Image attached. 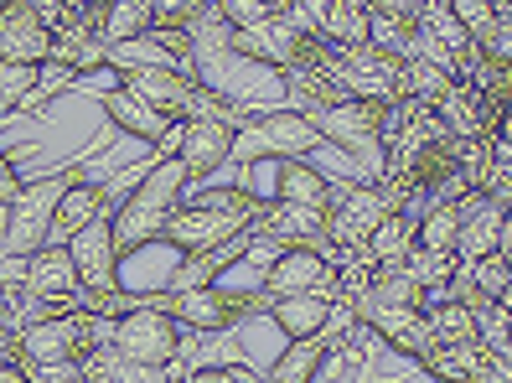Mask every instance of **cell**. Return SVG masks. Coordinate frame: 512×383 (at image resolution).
Wrapping results in <instances>:
<instances>
[{"mask_svg": "<svg viewBox=\"0 0 512 383\" xmlns=\"http://www.w3.org/2000/svg\"><path fill=\"white\" fill-rule=\"evenodd\" d=\"M419 32L435 37L445 52H466V47H471V32H466L456 16H450L445 0H430V6H425V16H419Z\"/></svg>", "mask_w": 512, "mask_h": 383, "instance_id": "38", "label": "cell"}, {"mask_svg": "<svg viewBox=\"0 0 512 383\" xmlns=\"http://www.w3.org/2000/svg\"><path fill=\"white\" fill-rule=\"evenodd\" d=\"M275 197L300 202V208H316V213H326V208H331V197H337V187H331L326 176H321L316 166H306V161H280Z\"/></svg>", "mask_w": 512, "mask_h": 383, "instance_id": "27", "label": "cell"}, {"mask_svg": "<svg viewBox=\"0 0 512 383\" xmlns=\"http://www.w3.org/2000/svg\"><path fill=\"white\" fill-rule=\"evenodd\" d=\"M445 6H450V16H456V21L466 26V32H471V37H476L481 26H487V21L497 16V6H492V0H445Z\"/></svg>", "mask_w": 512, "mask_h": 383, "instance_id": "46", "label": "cell"}, {"mask_svg": "<svg viewBox=\"0 0 512 383\" xmlns=\"http://www.w3.org/2000/svg\"><path fill=\"white\" fill-rule=\"evenodd\" d=\"M450 83H456V78H450L445 68L425 63V57H404V99H414V104H435Z\"/></svg>", "mask_w": 512, "mask_h": 383, "instance_id": "34", "label": "cell"}, {"mask_svg": "<svg viewBox=\"0 0 512 383\" xmlns=\"http://www.w3.org/2000/svg\"><path fill=\"white\" fill-rule=\"evenodd\" d=\"M6 327H11V311H6V306H0V332H6Z\"/></svg>", "mask_w": 512, "mask_h": 383, "instance_id": "52", "label": "cell"}, {"mask_svg": "<svg viewBox=\"0 0 512 383\" xmlns=\"http://www.w3.org/2000/svg\"><path fill=\"white\" fill-rule=\"evenodd\" d=\"M326 358H331V342L326 337H300V342H290L280 358H275V368L264 373V383H311Z\"/></svg>", "mask_w": 512, "mask_h": 383, "instance_id": "28", "label": "cell"}, {"mask_svg": "<svg viewBox=\"0 0 512 383\" xmlns=\"http://www.w3.org/2000/svg\"><path fill=\"white\" fill-rule=\"evenodd\" d=\"M238 151V130L233 125H218V120H187L182 130V151H176V161H182L187 171V187L202 182V176H213L223 161H233Z\"/></svg>", "mask_w": 512, "mask_h": 383, "instance_id": "16", "label": "cell"}, {"mask_svg": "<svg viewBox=\"0 0 512 383\" xmlns=\"http://www.w3.org/2000/svg\"><path fill=\"white\" fill-rule=\"evenodd\" d=\"M414 233H419V218L394 208V213H383V223L368 233V244H363V259L368 264H404L414 254Z\"/></svg>", "mask_w": 512, "mask_h": 383, "instance_id": "26", "label": "cell"}, {"mask_svg": "<svg viewBox=\"0 0 512 383\" xmlns=\"http://www.w3.org/2000/svg\"><path fill=\"white\" fill-rule=\"evenodd\" d=\"M182 192H187V171H182V161H156V166L140 176V187H135L125 202H119V213H114L119 259H125L130 249L161 244L166 218L182 208Z\"/></svg>", "mask_w": 512, "mask_h": 383, "instance_id": "1", "label": "cell"}, {"mask_svg": "<svg viewBox=\"0 0 512 383\" xmlns=\"http://www.w3.org/2000/svg\"><path fill=\"white\" fill-rule=\"evenodd\" d=\"M223 21L233 26V32H254V26H264L269 16H275V6L269 0H218Z\"/></svg>", "mask_w": 512, "mask_h": 383, "instance_id": "42", "label": "cell"}, {"mask_svg": "<svg viewBox=\"0 0 512 383\" xmlns=\"http://www.w3.org/2000/svg\"><path fill=\"white\" fill-rule=\"evenodd\" d=\"M368 42H373L378 52H394V57H414V47H419V21H404V16L373 11V16H368Z\"/></svg>", "mask_w": 512, "mask_h": 383, "instance_id": "32", "label": "cell"}, {"mask_svg": "<svg viewBox=\"0 0 512 383\" xmlns=\"http://www.w3.org/2000/svg\"><path fill=\"white\" fill-rule=\"evenodd\" d=\"M249 244H254V233H249V228H238L233 239H223V244H213V249L182 254V270L171 275V290H202V285H218V275L238 270V264L249 259Z\"/></svg>", "mask_w": 512, "mask_h": 383, "instance_id": "18", "label": "cell"}, {"mask_svg": "<svg viewBox=\"0 0 512 383\" xmlns=\"http://www.w3.org/2000/svg\"><path fill=\"white\" fill-rule=\"evenodd\" d=\"M502 254H507V264H512V208H507V223H502Z\"/></svg>", "mask_w": 512, "mask_h": 383, "instance_id": "50", "label": "cell"}, {"mask_svg": "<svg viewBox=\"0 0 512 383\" xmlns=\"http://www.w3.org/2000/svg\"><path fill=\"white\" fill-rule=\"evenodd\" d=\"M311 125L321 130L326 145L342 151H378V120H383V99H342V104H316L306 109Z\"/></svg>", "mask_w": 512, "mask_h": 383, "instance_id": "9", "label": "cell"}, {"mask_svg": "<svg viewBox=\"0 0 512 383\" xmlns=\"http://www.w3.org/2000/svg\"><path fill=\"white\" fill-rule=\"evenodd\" d=\"M471 42H476L481 57H492V63H507L512 68V11H497Z\"/></svg>", "mask_w": 512, "mask_h": 383, "instance_id": "41", "label": "cell"}, {"mask_svg": "<svg viewBox=\"0 0 512 383\" xmlns=\"http://www.w3.org/2000/svg\"><path fill=\"white\" fill-rule=\"evenodd\" d=\"M502 306L512 311V280H507V290H502Z\"/></svg>", "mask_w": 512, "mask_h": 383, "instance_id": "53", "label": "cell"}, {"mask_svg": "<svg viewBox=\"0 0 512 383\" xmlns=\"http://www.w3.org/2000/svg\"><path fill=\"white\" fill-rule=\"evenodd\" d=\"M342 88L347 99H404V57L368 47H347L342 52Z\"/></svg>", "mask_w": 512, "mask_h": 383, "instance_id": "11", "label": "cell"}, {"mask_svg": "<svg viewBox=\"0 0 512 383\" xmlns=\"http://www.w3.org/2000/svg\"><path fill=\"white\" fill-rule=\"evenodd\" d=\"M104 213H109V187H99V182H88V176H78V182L63 192V202H57L47 244H68L78 228H88V223L104 218Z\"/></svg>", "mask_w": 512, "mask_h": 383, "instance_id": "22", "label": "cell"}, {"mask_svg": "<svg viewBox=\"0 0 512 383\" xmlns=\"http://www.w3.org/2000/svg\"><path fill=\"white\" fill-rule=\"evenodd\" d=\"M476 342L487 352H512V311L502 301L476 306Z\"/></svg>", "mask_w": 512, "mask_h": 383, "instance_id": "39", "label": "cell"}, {"mask_svg": "<svg viewBox=\"0 0 512 383\" xmlns=\"http://www.w3.org/2000/svg\"><path fill=\"white\" fill-rule=\"evenodd\" d=\"M21 358L32 363H83L104 337H109V316H94V311H68V316H47V321H32L21 327Z\"/></svg>", "mask_w": 512, "mask_h": 383, "instance_id": "3", "label": "cell"}, {"mask_svg": "<svg viewBox=\"0 0 512 383\" xmlns=\"http://www.w3.org/2000/svg\"><path fill=\"white\" fill-rule=\"evenodd\" d=\"M182 130H187V120H171V125H166V135L156 140L161 161H176V151H182Z\"/></svg>", "mask_w": 512, "mask_h": 383, "instance_id": "49", "label": "cell"}, {"mask_svg": "<svg viewBox=\"0 0 512 383\" xmlns=\"http://www.w3.org/2000/svg\"><path fill=\"white\" fill-rule=\"evenodd\" d=\"M187 383H264V378L254 368H244V363H213V368L187 373Z\"/></svg>", "mask_w": 512, "mask_h": 383, "instance_id": "45", "label": "cell"}, {"mask_svg": "<svg viewBox=\"0 0 512 383\" xmlns=\"http://www.w3.org/2000/svg\"><path fill=\"white\" fill-rule=\"evenodd\" d=\"M430 0H368V11H388V16H404V21H419Z\"/></svg>", "mask_w": 512, "mask_h": 383, "instance_id": "47", "label": "cell"}, {"mask_svg": "<svg viewBox=\"0 0 512 383\" xmlns=\"http://www.w3.org/2000/svg\"><path fill=\"white\" fill-rule=\"evenodd\" d=\"M419 363L440 383H492V352L481 342H435Z\"/></svg>", "mask_w": 512, "mask_h": 383, "instance_id": "21", "label": "cell"}, {"mask_svg": "<svg viewBox=\"0 0 512 383\" xmlns=\"http://www.w3.org/2000/svg\"><path fill=\"white\" fill-rule=\"evenodd\" d=\"M0 383H6V378H0Z\"/></svg>", "mask_w": 512, "mask_h": 383, "instance_id": "55", "label": "cell"}, {"mask_svg": "<svg viewBox=\"0 0 512 383\" xmlns=\"http://www.w3.org/2000/svg\"><path fill=\"white\" fill-rule=\"evenodd\" d=\"M238 228H249V223L228 218V213H213V208H202V202H182V208L166 218L161 244H171L176 254H197V249H213V244L233 239Z\"/></svg>", "mask_w": 512, "mask_h": 383, "instance_id": "14", "label": "cell"}, {"mask_svg": "<svg viewBox=\"0 0 512 383\" xmlns=\"http://www.w3.org/2000/svg\"><path fill=\"white\" fill-rule=\"evenodd\" d=\"M466 275H471V285L481 290V301H502V290H507V280H512V264H507V254L497 249V254L471 259Z\"/></svg>", "mask_w": 512, "mask_h": 383, "instance_id": "40", "label": "cell"}, {"mask_svg": "<svg viewBox=\"0 0 512 383\" xmlns=\"http://www.w3.org/2000/svg\"><path fill=\"white\" fill-rule=\"evenodd\" d=\"M342 301H331V296H280V301H269V321L290 337V342H300V337H321V327L331 321V311H337Z\"/></svg>", "mask_w": 512, "mask_h": 383, "instance_id": "23", "label": "cell"}, {"mask_svg": "<svg viewBox=\"0 0 512 383\" xmlns=\"http://www.w3.org/2000/svg\"><path fill=\"white\" fill-rule=\"evenodd\" d=\"M295 42H300L295 26H290L285 16H269L264 26H254V32H238V37H233V52L254 57V63H269V68H290Z\"/></svg>", "mask_w": 512, "mask_h": 383, "instance_id": "25", "label": "cell"}, {"mask_svg": "<svg viewBox=\"0 0 512 383\" xmlns=\"http://www.w3.org/2000/svg\"><path fill=\"white\" fill-rule=\"evenodd\" d=\"M21 187H26V182H21V176H16L11 156L0 151V208H11V202H16V192H21Z\"/></svg>", "mask_w": 512, "mask_h": 383, "instance_id": "48", "label": "cell"}, {"mask_svg": "<svg viewBox=\"0 0 512 383\" xmlns=\"http://www.w3.org/2000/svg\"><path fill=\"white\" fill-rule=\"evenodd\" d=\"M109 342L125 352V358L145 363V368H171L176 358H182V321L166 311V290L161 296L145 290L135 311L114 316L109 321Z\"/></svg>", "mask_w": 512, "mask_h": 383, "instance_id": "2", "label": "cell"}, {"mask_svg": "<svg viewBox=\"0 0 512 383\" xmlns=\"http://www.w3.org/2000/svg\"><path fill=\"white\" fill-rule=\"evenodd\" d=\"M83 6H114V0H83Z\"/></svg>", "mask_w": 512, "mask_h": 383, "instance_id": "54", "label": "cell"}, {"mask_svg": "<svg viewBox=\"0 0 512 383\" xmlns=\"http://www.w3.org/2000/svg\"><path fill=\"white\" fill-rule=\"evenodd\" d=\"M0 63H52V32L32 0H0Z\"/></svg>", "mask_w": 512, "mask_h": 383, "instance_id": "13", "label": "cell"}, {"mask_svg": "<svg viewBox=\"0 0 512 383\" xmlns=\"http://www.w3.org/2000/svg\"><path fill=\"white\" fill-rule=\"evenodd\" d=\"M388 202L378 192V182H352V187H337V197H331L326 208V244H337V259H357L368 244V233L383 223Z\"/></svg>", "mask_w": 512, "mask_h": 383, "instance_id": "7", "label": "cell"}, {"mask_svg": "<svg viewBox=\"0 0 512 383\" xmlns=\"http://www.w3.org/2000/svg\"><path fill=\"white\" fill-rule=\"evenodd\" d=\"M456 244H461V202H430L425 218H419L414 249H425V254H456Z\"/></svg>", "mask_w": 512, "mask_h": 383, "instance_id": "29", "label": "cell"}, {"mask_svg": "<svg viewBox=\"0 0 512 383\" xmlns=\"http://www.w3.org/2000/svg\"><path fill=\"white\" fill-rule=\"evenodd\" d=\"M21 383H88L83 363H32L21 358Z\"/></svg>", "mask_w": 512, "mask_h": 383, "instance_id": "43", "label": "cell"}, {"mask_svg": "<svg viewBox=\"0 0 512 383\" xmlns=\"http://www.w3.org/2000/svg\"><path fill=\"white\" fill-rule=\"evenodd\" d=\"M42 73H47V63H0V114L21 109L32 99L42 88Z\"/></svg>", "mask_w": 512, "mask_h": 383, "instance_id": "33", "label": "cell"}, {"mask_svg": "<svg viewBox=\"0 0 512 383\" xmlns=\"http://www.w3.org/2000/svg\"><path fill=\"white\" fill-rule=\"evenodd\" d=\"M166 311L182 321L187 332H233L238 321L269 311V296H264V285L259 290H223V285L166 290Z\"/></svg>", "mask_w": 512, "mask_h": 383, "instance_id": "5", "label": "cell"}, {"mask_svg": "<svg viewBox=\"0 0 512 383\" xmlns=\"http://www.w3.org/2000/svg\"><path fill=\"white\" fill-rule=\"evenodd\" d=\"M99 104H104V114H109V125H119V130L135 135V140H150V145H156V140L166 135V125H171L156 104H145L140 94H130V88H109Z\"/></svg>", "mask_w": 512, "mask_h": 383, "instance_id": "24", "label": "cell"}, {"mask_svg": "<svg viewBox=\"0 0 512 383\" xmlns=\"http://www.w3.org/2000/svg\"><path fill=\"white\" fill-rule=\"evenodd\" d=\"M249 151L238 156H259V161H306L311 151H321V130L311 125L306 109H269V114H254V125L238 135Z\"/></svg>", "mask_w": 512, "mask_h": 383, "instance_id": "6", "label": "cell"}, {"mask_svg": "<svg viewBox=\"0 0 512 383\" xmlns=\"http://www.w3.org/2000/svg\"><path fill=\"white\" fill-rule=\"evenodd\" d=\"M357 321L368 332H378L388 347H399L404 358H425L435 347V332H430V316L414 311V306H352Z\"/></svg>", "mask_w": 512, "mask_h": 383, "instance_id": "15", "label": "cell"}, {"mask_svg": "<svg viewBox=\"0 0 512 383\" xmlns=\"http://www.w3.org/2000/svg\"><path fill=\"white\" fill-rule=\"evenodd\" d=\"M368 0H331V11H326V42H337L342 52L347 47H368Z\"/></svg>", "mask_w": 512, "mask_h": 383, "instance_id": "31", "label": "cell"}, {"mask_svg": "<svg viewBox=\"0 0 512 383\" xmlns=\"http://www.w3.org/2000/svg\"><path fill=\"white\" fill-rule=\"evenodd\" d=\"M264 296L280 301V296H331V301H347L342 296V275L321 249H280L264 270Z\"/></svg>", "mask_w": 512, "mask_h": 383, "instance_id": "8", "label": "cell"}, {"mask_svg": "<svg viewBox=\"0 0 512 383\" xmlns=\"http://www.w3.org/2000/svg\"><path fill=\"white\" fill-rule=\"evenodd\" d=\"M68 254L83 275V290H119V239H114V213L94 218L68 239Z\"/></svg>", "mask_w": 512, "mask_h": 383, "instance_id": "12", "label": "cell"}, {"mask_svg": "<svg viewBox=\"0 0 512 383\" xmlns=\"http://www.w3.org/2000/svg\"><path fill=\"white\" fill-rule=\"evenodd\" d=\"M187 37H192V47L197 52H228L233 47V26L223 21V11H218V0H202V11L192 16V26H187Z\"/></svg>", "mask_w": 512, "mask_h": 383, "instance_id": "35", "label": "cell"}, {"mask_svg": "<svg viewBox=\"0 0 512 383\" xmlns=\"http://www.w3.org/2000/svg\"><path fill=\"white\" fill-rule=\"evenodd\" d=\"M502 223H507V208L492 202L487 192L461 197V244H456L461 264H471L481 254H497L502 249Z\"/></svg>", "mask_w": 512, "mask_h": 383, "instance_id": "20", "label": "cell"}, {"mask_svg": "<svg viewBox=\"0 0 512 383\" xmlns=\"http://www.w3.org/2000/svg\"><path fill=\"white\" fill-rule=\"evenodd\" d=\"M187 202H202V208H213V213H228V218L254 223L269 197H259V192H249V187H213V192H192Z\"/></svg>", "mask_w": 512, "mask_h": 383, "instance_id": "36", "label": "cell"}, {"mask_svg": "<svg viewBox=\"0 0 512 383\" xmlns=\"http://www.w3.org/2000/svg\"><path fill=\"white\" fill-rule=\"evenodd\" d=\"M0 249H6V208H0Z\"/></svg>", "mask_w": 512, "mask_h": 383, "instance_id": "51", "label": "cell"}, {"mask_svg": "<svg viewBox=\"0 0 512 383\" xmlns=\"http://www.w3.org/2000/svg\"><path fill=\"white\" fill-rule=\"evenodd\" d=\"M26 296L37 301H57V296H83V275L68 254V244H47L26 259V280H21Z\"/></svg>", "mask_w": 512, "mask_h": 383, "instance_id": "19", "label": "cell"}, {"mask_svg": "<svg viewBox=\"0 0 512 383\" xmlns=\"http://www.w3.org/2000/svg\"><path fill=\"white\" fill-rule=\"evenodd\" d=\"M150 0H114V6H104V21H99V42L114 47V42H135L150 32Z\"/></svg>", "mask_w": 512, "mask_h": 383, "instance_id": "30", "label": "cell"}, {"mask_svg": "<svg viewBox=\"0 0 512 383\" xmlns=\"http://www.w3.org/2000/svg\"><path fill=\"white\" fill-rule=\"evenodd\" d=\"M202 11V0H150V21L156 26H192V16ZM156 26H150V32H156Z\"/></svg>", "mask_w": 512, "mask_h": 383, "instance_id": "44", "label": "cell"}, {"mask_svg": "<svg viewBox=\"0 0 512 383\" xmlns=\"http://www.w3.org/2000/svg\"><path fill=\"white\" fill-rule=\"evenodd\" d=\"M254 239L275 244V249H321L326 244V213L316 208H300V202H285V197H269L259 218L249 223Z\"/></svg>", "mask_w": 512, "mask_h": 383, "instance_id": "10", "label": "cell"}, {"mask_svg": "<svg viewBox=\"0 0 512 383\" xmlns=\"http://www.w3.org/2000/svg\"><path fill=\"white\" fill-rule=\"evenodd\" d=\"M435 120L456 135V140H492V125H497V109L476 94L471 83H450L445 94L430 104Z\"/></svg>", "mask_w": 512, "mask_h": 383, "instance_id": "17", "label": "cell"}, {"mask_svg": "<svg viewBox=\"0 0 512 383\" xmlns=\"http://www.w3.org/2000/svg\"><path fill=\"white\" fill-rule=\"evenodd\" d=\"M78 176H83V166H68V171L42 176V182H32V187L16 192V202L6 208V254L32 259L37 249H47L52 213H57V202H63V192L78 182Z\"/></svg>", "mask_w": 512, "mask_h": 383, "instance_id": "4", "label": "cell"}, {"mask_svg": "<svg viewBox=\"0 0 512 383\" xmlns=\"http://www.w3.org/2000/svg\"><path fill=\"white\" fill-rule=\"evenodd\" d=\"M430 316V332L435 342H476V311L461 306V301H440L425 311Z\"/></svg>", "mask_w": 512, "mask_h": 383, "instance_id": "37", "label": "cell"}]
</instances>
